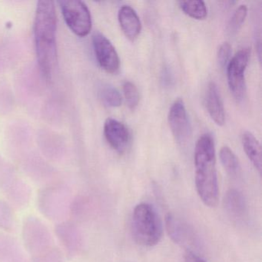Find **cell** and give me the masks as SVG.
I'll list each match as a JSON object with an SVG mask.
<instances>
[{"instance_id":"obj_3","label":"cell","mask_w":262,"mask_h":262,"mask_svg":"<svg viewBox=\"0 0 262 262\" xmlns=\"http://www.w3.org/2000/svg\"><path fill=\"white\" fill-rule=\"evenodd\" d=\"M132 235L141 246L151 248L160 242L163 235L162 219L156 208L148 203L135 207L131 219Z\"/></svg>"},{"instance_id":"obj_20","label":"cell","mask_w":262,"mask_h":262,"mask_svg":"<svg viewBox=\"0 0 262 262\" xmlns=\"http://www.w3.org/2000/svg\"><path fill=\"white\" fill-rule=\"evenodd\" d=\"M248 15L247 6L242 5L235 10L228 26V31L230 34L234 35L240 30L245 23Z\"/></svg>"},{"instance_id":"obj_11","label":"cell","mask_w":262,"mask_h":262,"mask_svg":"<svg viewBox=\"0 0 262 262\" xmlns=\"http://www.w3.org/2000/svg\"><path fill=\"white\" fill-rule=\"evenodd\" d=\"M56 235L68 254L75 256L82 248V238L77 227L70 222H62L56 225Z\"/></svg>"},{"instance_id":"obj_23","label":"cell","mask_w":262,"mask_h":262,"mask_svg":"<svg viewBox=\"0 0 262 262\" xmlns=\"http://www.w3.org/2000/svg\"><path fill=\"white\" fill-rule=\"evenodd\" d=\"M231 47L228 42H223L219 47L217 52V62L219 65L225 68L231 60Z\"/></svg>"},{"instance_id":"obj_8","label":"cell","mask_w":262,"mask_h":262,"mask_svg":"<svg viewBox=\"0 0 262 262\" xmlns=\"http://www.w3.org/2000/svg\"><path fill=\"white\" fill-rule=\"evenodd\" d=\"M95 54L101 68L108 73H117L120 59L112 42L101 33H95L93 38Z\"/></svg>"},{"instance_id":"obj_12","label":"cell","mask_w":262,"mask_h":262,"mask_svg":"<svg viewBox=\"0 0 262 262\" xmlns=\"http://www.w3.org/2000/svg\"><path fill=\"white\" fill-rule=\"evenodd\" d=\"M205 104L210 117L217 125H223L225 122V113L222 96L217 85L211 82L207 87L205 96Z\"/></svg>"},{"instance_id":"obj_17","label":"cell","mask_w":262,"mask_h":262,"mask_svg":"<svg viewBox=\"0 0 262 262\" xmlns=\"http://www.w3.org/2000/svg\"><path fill=\"white\" fill-rule=\"evenodd\" d=\"M219 156L226 172L231 177H237L241 172L240 163L232 150L228 146H223L221 148Z\"/></svg>"},{"instance_id":"obj_1","label":"cell","mask_w":262,"mask_h":262,"mask_svg":"<svg viewBox=\"0 0 262 262\" xmlns=\"http://www.w3.org/2000/svg\"><path fill=\"white\" fill-rule=\"evenodd\" d=\"M34 36L39 69L42 76L50 80L57 66L56 13L53 1L42 0L38 3Z\"/></svg>"},{"instance_id":"obj_19","label":"cell","mask_w":262,"mask_h":262,"mask_svg":"<svg viewBox=\"0 0 262 262\" xmlns=\"http://www.w3.org/2000/svg\"><path fill=\"white\" fill-rule=\"evenodd\" d=\"M100 97L105 105L110 107H119L122 104V96L114 87L104 85L100 90Z\"/></svg>"},{"instance_id":"obj_13","label":"cell","mask_w":262,"mask_h":262,"mask_svg":"<svg viewBox=\"0 0 262 262\" xmlns=\"http://www.w3.org/2000/svg\"><path fill=\"white\" fill-rule=\"evenodd\" d=\"M62 191H57L54 188L41 191L38 198L39 208L47 217L55 219L58 213L63 209L64 197Z\"/></svg>"},{"instance_id":"obj_16","label":"cell","mask_w":262,"mask_h":262,"mask_svg":"<svg viewBox=\"0 0 262 262\" xmlns=\"http://www.w3.org/2000/svg\"><path fill=\"white\" fill-rule=\"evenodd\" d=\"M242 143L244 151L254 168L261 172V147L257 138L250 133L245 132L242 136Z\"/></svg>"},{"instance_id":"obj_7","label":"cell","mask_w":262,"mask_h":262,"mask_svg":"<svg viewBox=\"0 0 262 262\" xmlns=\"http://www.w3.org/2000/svg\"><path fill=\"white\" fill-rule=\"evenodd\" d=\"M168 124L173 136L180 145L186 143L191 135V125L183 100L174 101L168 112Z\"/></svg>"},{"instance_id":"obj_24","label":"cell","mask_w":262,"mask_h":262,"mask_svg":"<svg viewBox=\"0 0 262 262\" xmlns=\"http://www.w3.org/2000/svg\"><path fill=\"white\" fill-rule=\"evenodd\" d=\"M185 262H207L192 251H187L185 254Z\"/></svg>"},{"instance_id":"obj_14","label":"cell","mask_w":262,"mask_h":262,"mask_svg":"<svg viewBox=\"0 0 262 262\" xmlns=\"http://www.w3.org/2000/svg\"><path fill=\"white\" fill-rule=\"evenodd\" d=\"M118 19L125 36L129 40H136L142 30V24L136 12L129 6H122L119 9Z\"/></svg>"},{"instance_id":"obj_2","label":"cell","mask_w":262,"mask_h":262,"mask_svg":"<svg viewBox=\"0 0 262 262\" xmlns=\"http://www.w3.org/2000/svg\"><path fill=\"white\" fill-rule=\"evenodd\" d=\"M194 167L198 194L206 206L214 208L219 204V182L215 146L209 134L202 135L196 142Z\"/></svg>"},{"instance_id":"obj_6","label":"cell","mask_w":262,"mask_h":262,"mask_svg":"<svg viewBox=\"0 0 262 262\" xmlns=\"http://www.w3.org/2000/svg\"><path fill=\"white\" fill-rule=\"evenodd\" d=\"M251 51L245 48L239 50L227 66L228 86L237 101L242 100L246 94L245 72L248 65Z\"/></svg>"},{"instance_id":"obj_21","label":"cell","mask_w":262,"mask_h":262,"mask_svg":"<svg viewBox=\"0 0 262 262\" xmlns=\"http://www.w3.org/2000/svg\"><path fill=\"white\" fill-rule=\"evenodd\" d=\"M123 93L127 105L131 110H136L139 103V93L137 87L132 82H125L123 85Z\"/></svg>"},{"instance_id":"obj_22","label":"cell","mask_w":262,"mask_h":262,"mask_svg":"<svg viewBox=\"0 0 262 262\" xmlns=\"http://www.w3.org/2000/svg\"><path fill=\"white\" fill-rule=\"evenodd\" d=\"M13 223L14 217L11 208L4 202H0V228L10 230Z\"/></svg>"},{"instance_id":"obj_18","label":"cell","mask_w":262,"mask_h":262,"mask_svg":"<svg viewBox=\"0 0 262 262\" xmlns=\"http://www.w3.org/2000/svg\"><path fill=\"white\" fill-rule=\"evenodd\" d=\"M179 7L185 14L193 19H205L208 15L206 5L201 0H192V1H181L179 3Z\"/></svg>"},{"instance_id":"obj_9","label":"cell","mask_w":262,"mask_h":262,"mask_svg":"<svg viewBox=\"0 0 262 262\" xmlns=\"http://www.w3.org/2000/svg\"><path fill=\"white\" fill-rule=\"evenodd\" d=\"M104 135L110 146L118 153L125 152L130 142V133L122 122L110 118L104 125Z\"/></svg>"},{"instance_id":"obj_10","label":"cell","mask_w":262,"mask_h":262,"mask_svg":"<svg viewBox=\"0 0 262 262\" xmlns=\"http://www.w3.org/2000/svg\"><path fill=\"white\" fill-rule=\"evenodd\" d=\"M166 228L170 237L178 245L187 248H195L198 243L197 237L193 230L188 224L172 214L166 217Z\"/></svg>"},{"instance_id":"obj_15","label":"cell","mask_w":262,"mask_h":262,"mask_svg":"<svg viewBox=\"0 0 262 262\" xmlns=\"http://www.w3.org/2000/svg\"><path fill=\"white\" fill-rule=\"evenodd\" d=\"M225 211L235 221H242L247 214V203L245 196L236 189H231L226 193L224 199Z\"/></svg>"},{"instance_id":"obj_4","label":"cell","mask_w":262,"mask_h":262,"mask_svg":"<svg viewBox=\"0 0 262 262\" xmlns=\"http://www.w3.org/2000/svg\"><path fill=\"white\" fill-rule=\"evenodd\" d=\"M66 24L74 34L85 37L92 30L91 13L85 3L79 0L59 1Z\"/></svg>"},{"instance_id":"obj_5","label":"cell","mask_w":262,"mask_h":262,"mask_svg":"<svg viewBox=\"0 0 262 262\" xmlns=\"http://www.w3.org/2000/svg\"><path fill=\"white\" fill-rule=\"evenodd\" d=\"M23 237L27 251L35 257L53 248L48 228L37 217H27L25 220L23 228Z\"/></svg>"}]
</instances>
